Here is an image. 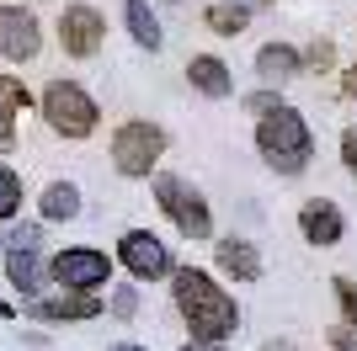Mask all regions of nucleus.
Instances as JSON below:
<instances>
[{
    "label": "nucleus",
    "instance_id": "obj_1",
    "mask_svg": "<svg viewBox=\"0 0 357 351\" xmlns=\"http://www.w3.org/2000/svg\"><path fill=\"white\" fill-rule=\"evenodd\" d=\"M171 298H176V314L187 320L192 341H229L240 330V304L235 292H224L208 272L197 266H176L171 272Z\"/></svg>",
    "mask_w": 357,
    "mask_h": 351
},
{
    "label": "nucleus",
    "instance_id": "obj_2",
    "mask_svg": "<svg viewBox=\"0 0 357 351\" xmlns=\"http://www.w3.org/2000/svg\"><path fill=\"white\" fill-rule=\"evenodd\" d=\"M256 149H261V160L278 176H298L314 155V139H310V128H304V117L294 107L272 102L261 112V123H256Z\"/></svg>",
    "mask_w": 357,
    "mask_h": 351
},
{
    "label": "nucleus",
    "instance_id": "obj_3",
    "mask_svg": "<svg viewBox=\"0 0 357 351\" xmlns=\"http://www.w3.org/2000/svg\"><path fill=\"white\" fill-rule=\"evenodd\" d=\"M0 256H6V277L22 298H38L43 292V224H11L6 240H0Z\"/></svg>",
    "mask_w": 357,
    "mask_h": 351
},
{
    "label": "nucleus",
    "instance_id": "obj_4",
    "mask_svg": "<svg viewBox=\"0 0 357 351\" xmlns=\"http://www.w3.org/2000/svg\"><path fill=\"white\" fill-rule=\"evenodd\" d=\"M155 197H160L165 219L176 224L187 240H208V234H213V208H208V197H203V192H192L181 176H155Z\"/></svg>",
    "mask_w": 357,
    "mask_h": 351
},
{
    "label": "nucleus",
    "instance_id": "obj_5",
    "mask_svg": "<svg viewBox=\"0 0 357 351\" xmlns=\"http://www.w3.org/2000/svg\"><path fill=\"white\" fill-rule=\"evenodd\" d=\"M43 117H48V128L64 133V139H86V133L96 128V102H91L75 80H54V86L43 91Z\"/></svg>",
    "mask_w": 357,
    "mask_h": 351
},
{
    "label": "nucleus",
    "instance_id": "obj_6",
    "mask_svg": "<svg viewBox=\"0 0 357 351\" xmlns=\"http://www.w3.org/2000/svg\"><path fill=\"white\" fill-rule=\"evenodd\" d=\"M43 272L59 282L64 292H96L112 277V261H107V250H96V245H70V250H59Z\"/></svg>",
    "mask_w": 357,
    "mask_h": 351
},
{
    "label": "nucleus",
    "instance_id": "obj_7",
    "mask_svg": "<svg viewBox=\"0 0 357 351\" xmlns=\"http://www.w3.org/2000/svg\"><path fill=\"white\" fill-rule=\"evenodd\" d=\"M118 266L128 272L134 282H160L176 272V256L165 250L160 234H149V229H128L118 240Z\"/></svg>",
    "mask_w": 357,
    "mask_h": 351
},
{
    "label": "nucleus",
    "instance_id": "obj_8",
    "mask_svg": "<svg viewBox=\"0 0 357 351\" xmlns=\"http://www.w3.org/2000/svg\"><path fill=\"white\" fill-rule=\"evenodd\" d=\"M160 155H165V133L155 123H123L112 133V165L123 176H149Z\"/></svg>",
    "mask_w": 357,
    "mask_h": 351
},
{
    "label": "nucleus",
    "instance_id": "obj_9",
    "mask_svg": "<svg viewBox=\"0 0 357 351\" xmlns=\"http://www.w3.org/2000/svg\"><path fill=\"white\" fill-rule=\"evenodd\" d=\"M102 298L96 292H38V298H27V314L38 325H86V320H96L102 314Z\"/></svg>",
    "mask_w": 357,
    "mask_h": 351
},
{
    "label": "nucleus",
    "instance_id": "obj_10",
    "mask_svg": "<svg viewBox=\"0 0 357 351\" xmlns=\"http://www.w3.org/2000/svg\"><path fill=\"white\" fill-rule=\"evenodd\" d=\"M102 38H107L102 11H91V6H64V16H59V43H64V54L91 58L96 48H102Z\"/></svg>",
    "mask_w": 357,
    "mask_h": 351
},
{
    "label": "nucleus",
    "instance_id": "obj_11",
    "mask_svg": "<svg viewBox=\"0 0 357 351\" xmlns=\"http://www.w3.org/2000/svg\"><path fill=\"white\" fill-rule=\"evenodd\" d=\"M298 229H304V240H310V245L331 250V245H342L347 219H342V208H336V203L314 197V203H304V208H298Z\"/></svg>",
    "mask_w": 357,
    "mask_h": 351
},
{
    "label": "nucleus",
    "instance_id": "obj_12",
    "mask_svg": "<svg viewBox=\"0 0 357 351\" xmlns=\"http://www.w3.org/2000/svg\"><path fill=\"white\" fill-rule=\"evenodd\" d=\"M38 22H32L22 6H0V54L6 58H32L38 54Z\"/></svg>",
    "mask_w": 357,
    "mask_h": 351
},
{
    "label": "nucleus",
    "instance_id": "obj_13",
    "mask_svg": "<svg viewBox=\"0 0 357 351\" xmlns=\"http://www.w3.org/2000/svg\"><path fill=\"white\" fill-rule=\"evenodd\" d=\"M213 261H219V272L224 277H235V282H261V256H256V245L251 240H219L213 245Z\"/></svg>",
    "mask_w": 357,
    "mask_h": 351
},
{
    "label": "nucleus",
    "instance_id": "obj_14",
    "mask_svg": "<svg viewBox=\"0 0 357 351\" xmlns=\"http://www.w3.org/2000/svg\"><path fill=\"white\" fill-rule=\"evenodd\" d=\"M43 219L48 224H70V219H80V187L75 181H54V187L43 192Z\"/></svg>",
    "mask_w": 357,
    "mask_h": 351
},
{
    "label": "nucleus",
    "instance_id": "obj_15",
    "mask_svg": "<svg viewBox=\"0 0 357 351\" xmlns=\"http://www.w3.org/2000/svg\"><path fill=\"white\" fill-rule=\"evenodd\" d=\"M16 112H27V86L22 80H11V75H0V149L16 139Z\"/></svg>",
    "mask_w": 357,
    "mask_h": 351
},
{
    "label": "nucleus",
    "instance_id": "obj_16",
    "mask_svg": "<svg viewBox=\"0 0 357 351\" xmlns=\"http://www.w3.org/2000/svg\"><path fill=\"white\" fill-rule=\"evenodd\" d=\"M187 80H192L203 96H229V70H224L219 58H208V54L187 64Z\"/></svg>",
    "mask_w": 357,
    "mask_h": 351
},
{
    "label": "nucleus",
    "instance_id": "obj_17",
    "mask_svg": "<svg viewBox=\"0 0 357 351\" xmlns=\"http://www.w3.org/2000/svg\"><path fill=\"white\" fill-rule=\"evenodd\" d=\"M256 70H261V80H294L298 75V54L283 48V43H272V48L256 54Z\"/></svg>",
    "mask_w": 357,
    "mask_h": 351
},
{
    "label": "nucleus",
    "instance_id": "obj_18",
    "mask_svg": "<svg viewBox=\"0 0 357 351\" xmlns=\"http://www.w3.org/2000/svg\"><path fill=\"white\" fill-rule=\"evenodd\" d=\"M123 16H128V32H134V43L160 48V22H155V11H149L144 0H128V6H123Z\"/></svg>",
    "mask_w": 357,
    "mask_h": 351
},
{
    "label": "nucleus",
    "instance_id": "obj_19",
    "mask_svg": "<svg viewBox=\"0 0 357 351\" xmlns=\"http://www.w3.org/2000/svg\"><path fill=\"white\" fill-rule=\"evenodd\" d=\"M22 213V176L11 165H0V224Z\"/></svg>",
    "mask_w": 357,
    "mask_h": 351
},
{
    "label": "nucleus",
    "instance_id": "obj_20",
    "mask_svg": "<svg viewBox=\"0 0 357 351\" xmlns=\"http://www.w3.org/2000/svg\"><path fill=\"white\" fill-rule=\"evenodd\" d=\"M208 27H213V32H240V27H245V6H235V0L208 6Z\"/></svg>",
    "mask_w": 357,
    "mask_h": 351
},
{
    "label": "nucleus",
    "instance_id": "obj_21",
    "mask_svg": "<svg viewBox=\"0 0 357 351\" xmlns=\"http://www.w3.org/2000/svg\"><path fill=\"white\" fill-rule=\"evenodd\" d=\"M331 292H336V304H342V320L357 325V282L352 277H336V282H331Z\"/></svg>",
    "mask_w": 357,
    "mask_h": 351
},
{
    "label": "nucleus",
    "instance_id": "obj_22",
    "mask_svg": "<svg viewBox=\"0 0 357 351\" xmlns=\"http://www.w3.org/2000/svg\"><path fill=\"white\" fill-rule=\"evenodd\" d=\"M112 314H118V320H134L139 314V288H112Z\"/></svg>",
    "mask_w": 357,
    "mask_h": 351
},
{
    "label": "nucleus",
    "instance_id": "obj_23",
    "mask_svg": "<svg viewBox=\"0 0 357 351\" xmlns=\"http://www.w3.org/2000/svg\"><path fill=\"white\" fill-rule=\"evenodd\" d=\"M326 341H331V351H357V325L336 320V325L326 330Z\"/></svg>",
    "mask_w": 357,
    "mask_h": 351
},
{
    "label": "nucleus",
    "instance_id": "obj_24",
    "mask_svg": "<svg viewBox=\"0 0 357 351\" xmlns=\"http://www.w3.org/2000/svg\"><path fill=\"white\" fill-rule=\"evenodd\" d=\"M342 160H347V171L357 176V123H352V128L342 133Z\"/></svg>",
    "mask_w": 357,
    "mask_h": 351
},
{
    "label": "nucleus",
    "instance_id": "obj_25",
    "mask_svg": "<svg viewBox=\"0 0 357 351\" xmlns=\"http://www.w3.org/2000/svg\"><path fill=\"white\" fill-rule=\"evenodd\" d=\"M304 58H310L314 70H326V64H331V43H314V48H310V54H304Z\"/></svg>",
    "mask_w": 357,
    "mask_h": 351
},
{
    "label": "nucleus",
    "instance_id": "obj_26",
    "mask_svg": "<svg viewBox=\"0 0 357 351\" xmlns=\"http://www.w3.org/2000/svg\"><path fill=\"white\" fill-rule=\"evenodd\" d=\"M181 351H229V341H187Z\"/></svg>",
    "mask_w": 357,
    "mask_h": 351
},
{
    "label": "nucleus",
    "instance_id": "obj_27",
    "mask_svg": "<svg viewBox=\"0 0 357 351\" xmlns=\"http://www.w3.org/2000/svg\"><path fill=\"white\" fill-rule=\"evenodd\" d=\"M107 351H149V346H139V341H118V346H107Z\"/></svg>",
    "mask_w": 357,
    "mask_h": 351
},
{
    "label": "nucleus",
    "instance_id": "obj_28",
    "mask_svg": "<svg viewBox=\"0 0 357 351\" xmlns=\"http://www.w3.org/2000/svg\"><path fill=\"white\" fill-rule=\"evenodd\" d=\"M347 96H357V70H347Z\"/></svg>",
    "mask_w": 357,
    "mask_h": 351
},
{
    "label": "nucleus",
    "instance_id": "obj_29",
    "mask_svg": "<svg viewBox=\"0 0 357 351\" xmlns=\"http://www.w3.org/2000/svg\"><path fill=\"white\" fill-rule=\"evenodd\" d=\"M11 314H16V309H11V304H6V298H0V320H11Z\"/></svg>",
    "mask_w": 357,
    "mask_h": 351
},
{
    "label": "nucleus",
    "instance_id": "obj_30",
    "mask_svg": "<svg viewBox=\"0 0 357 351\" xmlns=\"http://www.w3.org/2000/svg\"><path fill=\"white\" fill-rule=\"evenodd\" d=\"M235 6H245V11H251V6H267V0H235Z\"/></svg>",
    "mask_w": 357,
    "mask_h": 351
}]
</instances>
